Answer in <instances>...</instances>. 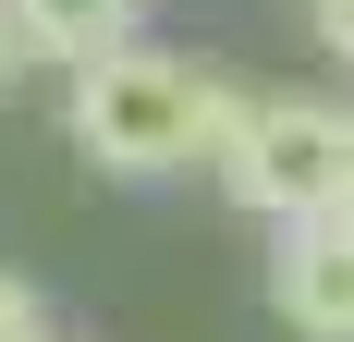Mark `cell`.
Instances as JSON below:
<instances>
[{"instance_id": "cell-8", "label": "cell", "mask_w": 354, "mask_h": 342, "mask_svg": "<svg viewBox=\"0 0 354 342\" xmlns=\"http://www.w3.org/2000/svg\"><path fill=\"white\" fill-rule=\"evenodd\" d=\"M330 220H354V159H342V208H330Z\"/></svg>"}, {"instance_id": "cell-6", "label": "cell", "mask_w": 354, "mask_h": 342, "mask_svg": "<svg viewBox=\"0 0 354 342\" xmlns=\"http://www.w3.org/2000/svg\"><path fill=\"white\" fill-rule=\"evenodd\" d=\"M318 12V37H330V62H354V0H306Z\"/></svg>"}, {"instance_id": "cell-2", "label": "cell", "mask_w": 354, "mask_h": 342, "mask_svg": "<svg viewBox=\"0 0 354 342\" xmlns=\"http://www.w3.org/2000/svg\"><path fill=\"white\" fill-rule=\"evenodd\" d=\"M342 159H354V110H330V98H257V135H245V159L220 171V183L293 233V220H330V208H342Z\"/></svg>"}, {"instance_id": "cell-4", "label": "cell", "mask_w": 354, "mask_h": 342, "mask_svg": "<svg viewBox=\"0 0 354 342\" xmlns=\"http://www.w3.org/2000/svg\"><path fill=\"white\" fill-rule=\"evenodd\" d=\"M12 37H25L37 62H110V49H135V0H12Z\"/></svg>"}, {"instance_id": "cell-7", "label": "cell", "mask_w": 354, "mask_h": 342, "mask_svg": "<svg viewBox=\"0 0 354 342\" xmlns=\"http://www.w3.org/2000/svg\"><path fill=\"white\" fill-rule=\"evenodd\" d=\"M12 49H25V37H12V25H0V86H12Z\"/></svg>"}, {"instance_id": "cell-3", "label": "cell", "mask_w": 354, "mask_h": 342, "mask_svg": "<svg viewBox=\"0 0 354 342\" xmlns=\"http://www.w3.org/2000/svg\"><path fill=\"white\" fill-rule=\"evenodd\" d=\"M269 306L293 342H354V220H293L269 257Z\"/></svg>"}, {"instance_id": "cell-5", "label": "cell", "mask_w": 354, "mask_h": 342, "mask_svg": "<svg viewBox=\"0 0 354 342\" xmlns=\"http://www.w3.org/2000/svg\"><path fill=\"white\" fill-rule=\"evenodd\" d=\"M0 342H49V318H37V281L0 269Z\"/></svg>"}, {"instance_id": "cell-1", "label": "cell", "mask_w": 354, "mask_h": 342, "mask_svg": "<svg viewBox=\"0 0 354 342\" xmlns=\"http://www.w3.org/2000/svg\"><path fill=\"white\" fill-rule=\"evenodd\" d=\"M196 110H208V73L183 49H159V37L73 73V147L98 171H122V183H159V171L196 159Z\"/></svg>"}]
</instances>
